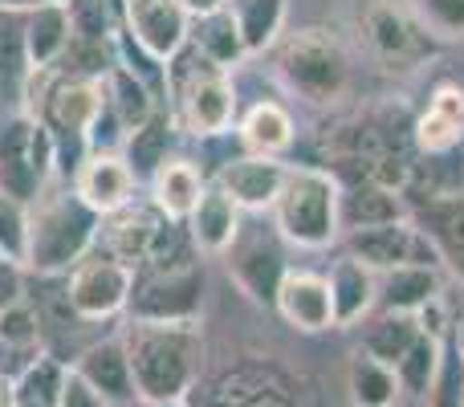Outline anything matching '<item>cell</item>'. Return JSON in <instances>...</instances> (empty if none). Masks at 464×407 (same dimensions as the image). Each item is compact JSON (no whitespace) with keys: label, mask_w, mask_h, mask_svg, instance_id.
I'll list each match as a JSON object with an SVG mask.
<instances>
[{"label":"cell","mask_w":464,"mask_h":407,"mask_svg":"<svg viewBox=\"0 0 464 407\" xmlns=\"http://www.w3.org/2000/svg\"><path fill=\"white\" fill-rule=\"evenodd\" d=\"M228 8L240 24V37H245L248 53L277 41V29L285 21V0H228Z\"/></svg>","instance_id":"d6a6232c"},{"label":"cell","mask_w":464,"mask_h":407,"mask_svg":"<svg viewBox=\"0 0 464 407\" xmlns=\"http://www.w3.org/2000/svg\"><path fill=\"white\" fill-rule=\"evenodd\" d=\"M53 168V135L45 122L13 119L0 131V192L33 204Z\"/></svg>","instance_id":"52a82bcc"},{"label":"cell","mask_w":464,"mask_h":407,"mask_svg":"<svg viewBox=\"0 0 464 407\" xmlns=\"http://www.w3.org/2000/svg\"><path fill=\"white\" fill-rule=\"evenodd\" d=\"M232 253H228V269L237 277V286L245 289L253 302H265L273 305L277 302V286L285 277V261H281V248L265 237H253V240H232Z\"/></svg>","instance_id":"4fadbf2b"},{"label":"cell","mask_w":464,"mask_h":407,"mask_svg":"<svg viewBox=\"0 0 464 407\" xmlns=\"http://www.w3.org/2000/svg\"><path fill=\"white\" fill-rule=\"evenodd\" d=\"M351 400L354 407H392L400 400L395 367H387V363L371 359L367 351H359L351 363Z\"/></svg>","instance_id":"f546056e"},{"label":"cell","mask_w":464,"mask_h":407,"mask_svg":"<svg viewBox=\"0 0 464 407\" xmlns=\"http://www.w3.org/2000/svg\"><path fill=\"white\" fill-rule=\"evenodd\" d=\"M70 8V29L82 41H106L111 29V5L106 0H65Z\"/></svg>","instance_id":"ab89813d"},{"label":"cell","mask_w":464,"mask_h":407,"mask_svg":"<svg viewBox=\"0 0 464 407\" xmlns=\"http://www.w3.org/2000/svg\"><path fill=\"white\" fill-rule=\"evenodd\" d=\"M188 8L184 0H127L130 37L151 57H176L188 41Z\"/></svg>","instance_id":"8fae6325"},{"label":"cell","mask_w":464,"mask_h":407,"mask_svg":"<svg viewBox=\"0 0 464 407\" xmlns=\"http://www.w3.org/2000/svg\"><path fill=\"white\" fill-rule=\"evenodd\" d=\"M273 220L289 245L326 248L343 224V192H338L334 176L318 168L289 171L277 200H273Z\"/></svg>","instance_id":"3957f363"},{"label":"cell","mask_w":464,"mask_h":407,"mask_svg":"<svg viewBox=\"0 0 464 407\" xmlns=\"http://www.w3.org/2000/svg\"><path fill=\"white\" fill-rule=\"evenodd\" d=\"M176 102L179 119L192 135H220L228 131L237 98H232V82L225 78V65L204 57L200 49L176 65Z\"/></svg>","instance_id":"5b68a950"},{"label":"cell","mask_w":464,"mask_h":407,"mask_svg":"<svg viewBox=\"0 0 464 407\" xmlns=\"http://www.w3.org/2000/svg\"><path fill=\"white\" fill-rule=\"evenodd\" d=\"M0 407H13V379L0 371Z\"/></svg>","instance_id":"f6af8a7d"},{"label":"cell","mask_w":464,"mask_h":407,"mask_svg":"<svg viewBox=\"0 0 464 407\" xmlns=\"http://www.w3.org/2000/svg\"><path fill=\"white\" fill-rule=\"evenodd\" d=\"M196 49H200L204 57H212L217 65L240 62V57L248 53L245 37H240V24L228 5L212 8V13H200V21H196Z\"/></svg>","instance_id":"83f0119b"},{"label":"cell","mask_w":464,"mask_h":407,"mask_svg":"<svg viewBox=\"0 0 464 407\" xmlns=\"http://www.w3.org/2000/svg\"><path fill=\"white\" fill-rule=\"evenodd\" d=\"M416 143L424 155H449L464 143V90L436 86L416 119Z\"/></svg>","instance_id":"9a60e30c"},{"label":"cell","mask_w":464,"mask_h":407,"mask_svg":"<svg viewBox=\"0 0 464 407\" xmlns=\"http://www.w3.org/2000/svg\"><path fill=\"white\" fill-rule=\"evenodd\" d=\"M98 228V212L78 192L41 196L29 216V245L24 265L37 273H70L86 257Z\"/></svg>","instance_id":"7a4b0ae2"},{"label":"cell","mask_w":464,"mask_h":407,"mask_svg":"<svg viewBox=\"0 0 464 407\" xmlns=\"http://www.w3.org/2000/svg\"><path fill=\"white\" fill-rule=\"evenodd\" d=\"M343 220L346 228H371V224L403 220V204L395 196V188H383L375 179H362L343 196Z\"/></svg>","instance_id":"4316f807"},{"label":"cell","mask_w":464,"mask_h":407,"mask_svg":"<svg viewBox=\"0 0 464 407\" xmlns=\"http://www.w3.org/2000/svg\"><path fill=\"white\" fill-rule=\"evenodd\" d=\"M420 232L424 240H432L436 253H444L457 269H464V200L452 196V200H428L416 212Z\"/></svg>","instance_id":"cb8c5ba5"},{"label":"cell","mask_w":464,"mask_h":407,"mask_svg":"<svg viewBox=\"0 0 464 407\" xmlns=\"http://www.w3.org/2000/svg\"><path fill=\"white\" fill-rule=\"evenodd\" d=\"M106 106L114 111V119H119L122 131L143 127V122L151 119V94H147V82L139 78L135 70H127V65H114L111 70V102Z\"/></svg>","instance_id":"836d02e7"},{"label":"cell","mask_w":464,"mask_h":407,"mask_svg":"<svg viewBox=\"0 0 464 407\" xmlns=\"http://www.w3.org/2000/svg\"><path fill=\"white\" fill-rule=\"evenodd\" d=\"M416 8L440 33H464V0H416Z\"/></svg>","instance_id":"60d3db41"},{"label":"cell","mask_w":464,"mask_h":407,"mask_svg":"<svg viewBox=\"0 0 464 407\" xmlns=\"http://www.w3.org/2000/svg\"><path fill=\"white\" fill-rule=\"evenodd\" d=\"M277 314L302 334H322L334 330V297H330V281L310 269H285L277 286Z\"/></svg>","instance_id":"30bf717a"},{"label":"cell","mask_w":464,"mask_h":407,"mask_svg":"<svg viewBox=\"0 0 464 407\" xmlns=\"http://www.w3.org/2000/svg\"><path fill=\"white\" fill-rule=\"evenodd\" d=\"M204 305V273L192 261L147 265L130 286V314L139 322H196Z\"/></svg>","instance_id":"8992f818"},{"label":"cell","mask_w":464,"mask_h":407,"mask_svg":"<svg viewBox=\"0 0 464 407\" xmlns=\"http://www.w3.org/2000/svg\"><path fill=\"white\" fill-rule=\"evenodd\" d=\"M168 163V119L151 114L143 127L130 131L127 139V168L139 176H155V171Z\"/></svg>","instance_id":"e575fe53"},{"label":"cell","mask_w":464,"mask_h":407,"mask_svg":"<svg viewBox=\"0 0 464 407\" xmlns=\"http://www.w3.org/2000/svg\"><path fill=\"white\" fill-rule=\"evenodd\" d=\"M62 5H65V0H62Z\"/></svg>","instance_id":"c3c4849f"},{"label":"cell","mask_w":464,"mask_h":407,"mask_svg":"<svg viewBox=\"0 0 464 407\" xmlns=\"http://www.w3.org/2000/svg\"><path fill=\"white\" fill-rule=\"evenodd\" d=\"M330 297H334V322L338 326H354L359 318H367L371 305L379 302V277L375 269L359 261V257H338L334 269L326 273Z\"/></svg>","instance_id":"d6986e66"},{"label":"cell","mask_w":464,"mask_h":407,"mask_svg":"<svg viewBox=\"0 0 464 407\" xmlns=\"http://www.w3.org/2000/svg\"><path fill=\"white\" fill-rule=\"evenodd\" d=\"M24 245H29V216H24V204L0 192V257L21 265Z\"/></svg>","instance_id":"74e56055"},{"label":"cell","mask_w":464,"mask_h":407,"mask_svg":"<svg viewBox=\"0 0 464 407\" xmlns=\"http://www.w3.org/2000/svg\"><path fill=\"white\" fill-rule=\"evenodd\" d=\"M428 407H464V354L457 351L452 334L440 338V363H436L432 387H428Z\"/></svg>","instance_id":"d590c367"},{"label":"cell","mask_w":464,"mask_h":407,"mask_svg":"<svg viewBox=\"0 0 464 407\" xmlns=\"http://www.w3.org/2000/svg\"><path fill=\"white\" fill-rule=\"evenodd\" d=\"M420 334H424V326H420L416 314L383 310V318H375L367 330H362V351H367L371 359L395 367V363L411 351V343H416Z\"/></svg>","instance_id":"d4e9b609"},{"label":"cell","mask_w":464,"mask_h":407,"mask_svg":"<svg viewBox=\"0 0 464 407\" xmlns=\"http://www.w3.org/2000/svg\"><path fill=\"white\" fill-rule=\"evenodd\" d=\"M57 407H114L106 395H98L94 387L86 383V379L78 375V371H65V383H62V400H57Z\"/></svg>","instance_id":"b9f144b4"},{"label":"cell","mask_w":464,"mask_h":407,"mask_svg":"<svg viewBox=\"0 0 464 407\" xmlns=\"http://www.w3.org/2000/svg\"><path fill=\"white\" fill-rule=\"evenodd\" d=\"M37 338H41V318L33 314V305L24 297L0 310V343L5 346L29 351V346H37Z\"/></svg>","instance_id":"f35d334b"},{"label":"cell","mask_w":464,"mask_h":407,"mask_svg":"<svg viewBox=\"0 0 464 407\" xmlns=\"http://www.w3.org/2000/svg\"><path fill=\"white\" fill-rule=\"evenodd\" d=\"M102 86L94 78H73V82H62V86L49 94L45 102V119L53 131H70L73 139L86 143L90 131H94L98 114H102Z\"/></svg>","instance_id":"ac0fdd59"},{"label":"cell","mask_w":464,"mask_h":407,"mask_svg":"<svg viewBox=\"0 0 464 407\" xmlns=\"http://www.w3.org/2000/svg\"><path fill=\"white\" fill-rule=\"evenodd\" d=\"M367 37L383 57H408L411 49L420 45L416 24H411L408 13L395 8V5H375L371 8L367 13Z\"/></svg>","instance_id":"1f68e13d"},{"label":"cell","mask_w":464,"mask_h":407,"mask_svg":"<svg viewBox=\"0 0 464 407\" xmlns=\"http://www.w3.org/2000/svg\"><path fill=\"white\" fill-rule=\"evenodd\" d=\"M13 302H21V273H16L13 261L0 257V310L13 305Z\"/></svg>","instance_id":"7bdbcfd3"},{"label":"cell","mask_w":464,"mask_h":407,"mask_svg":"<svg viewBox=\"0 0 464 407\" xmlns=\"http://www.w3.org/2000/svg\"><path fill=\"white\" fill-rule=\"evenodd\" d=\"M163 224H168L163 212L155 216V212H139V208L135 212H122L111 228V253L127 265L147 261L151 248H155V240H160V232H163Z\"/></svg>","instance_id":"f1b7e54d"},{"label":"cell","mask_w":464,"mask_h":407,"mask_svg":"<svg viewBox=\"0 0 464 407\" xmlns=\"http://www.w3.org/2000/svg\"><path fill=\"white\" fill-rule=\"evenodd\" d=\"M436 363H440V338L432 334H420L411 343V351L395 363V379H400V392L408 395H428L436 375Z\"/></svg>","instance_id":"8d00e7d4"},{"label":"cell","mask_w":464,"mask_h":407,"mask_svg":"<svg viewBox=\"0 0 464 407\" xmlns=\"http://www.w3.org/2000/svg\"><path fill=\"white\" fill-rule=\"evenodd\" d=\"M449 334H452V343H457V351L464 354V318H460V322H457V326H452V330H449Z\"/></svg>","instance_id":"bcb514c9"},{"label":"cell","mask_w":464,"mask_h":407,"mask_svg":"<svg viewBox=\"0 0 464 407\" xmlns=\"http://www.w3.org/2000/svg\"><path fill=\"white\" fill-rule=\"evenodd\" d=\"M73 192L82 196L98 216H114L130 204V192H135V171L127 168V160L111 151H98L82 163L78 171V188Z\"/></svg>","instance_id":"5bb4252c"},{"label":"cell","mask_w":464,"mask_h":407,"mask_svg":"<svg viewBox=\"0 0 464 407\" xmlns=\"http://www.w3.org/2000/svg\"><path fill=\"white\" fill-rule=\"evenodd\" d=\"M24 5H37V0H0V8H24Z\"/></svg>","instance_id":"7dc6e473"},{"label":"cell","mask_w":464,"mask_h":407,"mask_svg":"<svg viewBox=\"0 0 464 407\" xmlns=\"http://www.w3.org/2000/svg\"><path fill=\"white\" fill-rule=\"evenodd\" d=\"M225 0H184L188 13H212V8H220Z\"/></svg>","instance_id":"ee69618b"},{"label":"cell","mask_w":464,"mask_h":407,"mask_svg":"<svg viewBox=\"0 0 464 407\" xmlns=\"http://www.w3.org/2000/svg\"><path fill=\"white\" fill-rule=\"evenodd\" d=\"M277 73L294 94L305 102H334L346 86V53L334 37L318 29H302L281 41L277 49Z\"/></svg>","instance_id":"277c9868"},{"label":"cell","mask_w":464,"mask_h":407,"mask_svg":"<svg viewBox=\"0 0 464 407\" xmlns=\"http://www.w3.org/2000/svg\"><path fill=\"white\" fill-rule=\"evenodd\" d=\"M240 139L253 155H281L294 143V119L277 102H256L240 122Z\"/></svg>","instance_id":"484cf974"},{"label":"cell","mask_w":464,"mask_h":407,"mask_svg":"<svg viewBox=\"0 0 464 407\" xmlns=\"http://www.w3.org/2000/svg\"><path fill=\"white\" fill-rule=\"evenodd\" d=\"M29 49H24V16L21 8H0V90L16 94L29 78Z\"/></svg>","instance_id":"4dcf8cb0"},{"label":"cell","mask_w":464,"mask_h":407,"mask_svg":"<svg viewBox=\"0 0 464 407\" xmlns=\"http://www.w3.org/2000/svg\"><path fill=\"white\" fill-rule=\"evenodd\" d=\"M151 188H155V208H160L168 220H188L192 208L200 204V196H204L200 171H196V163H188V160L163 163V168L151 176Z\"/></svg>","instance_id":"603a6c76"},{"label":"cell","mask_w":464,"mask_h":407,"mask_svg":"<svg viewBox=\"0 0 464 407\" xmlns=\"http://www.w3.org/2000/svg\"><path fill=\"white\" fill-rule=\"evenodd\" d=\"M73 371L111 403L135 400V375H130V359H127L122 338H106V343L86 346V351L73 359Z\"/></svg>","instance_id":"e0dca14e"},{"label":"cell","mask_w":464,"mask_h":407,"mask_svg":"<svg viewBox=\"0 0 464 407\" xmlns=\"http://www.w3.org/2000/svg\"><path fill=\"white\" fill-rule=\"evenodd\" d=\"M73 29H70V8L62 0H41L24 16V49H29V65L45 70L65 53Z\"/></svg>","instance_id":"ffe728a7"},{"label":"cell","mask_w":464,"mask_h":407,"mask_svg":"<svg viewBox=\"0 0 464 407\" xmlns=\"http://www.w3.org/2000/svg\"><path fill=\"white\" fill-rule=\"evenodd\" d=\"M436 294H440V281L432 265H400V269H387L379 281V305L395 314H420L436 302Z\"/></svg>","instance_id":"7402d4cb"},{"label":"cell","mask_w":464,"mask_h":407,"mask_svg":"<svg viewBox=\"0 0 464 407\" xmlns=\"http://www.w3.org/2000/svg\"><path fill=\"white\" fill-rule=\"evenodd\" d=\"M192 240L204 248V253H228V245L240 232V208L232 204V196L225 188H204L200 204L192 208Z\"/></svg>","instance_id":"44dd1931"},{"label":"cell","mask_w":464,"mask_h":407,"mask_svg":"<svg viewBox=\"0 0 464 407\" xmlns=\"http://www.w3.org/2000/svg\"><path fill=\"white\" fill-rule=\"evenodd\" d=\"M127 359L135 375V400L147 407H176L200 375V326L196 322H130Z\"/></svg>","instance_id":"6da1fadb"},{"label":"cell","mask_w":464,"mask_h":407,"mask_svg":"<svg viewBox=\"0 0 464 407\" xmlns=\"http://www.w3.org/2000/svg\"><path fill=\"white\" fill-rule=\"evenodd\" d=\"M420 248H424V232L411 228L408 220L351 228V257H359V261L375 273L400 269V265H424L420 261Z\"/></svg>","instance_id":"7c38bea8"},{"label":"cell","mask_w":464,"mask_h":407,"mask_svg":"<svg viewBox=\"0 0 464 407\" xmlns=\"http://www.w3.org/2000/svg\"><path fill=\"white\" fill-rule=\"evenodd\" d=\"M204 407H297V387L277 363L248 359L212 379Z\"/></svg>","instance_id":"9c48e42d"},{"label":"cell","mask_w":464,"mask_h":407,"mask_svg":"<svg viewBox=\"0 0 464 407\" xmlns=\"http://www.w3.org/2000/svg\"><path fill=\"white\" fill-rule=\"evenodd\" d=\"M289 168H281L273 155H245V160H232L220 171V188L232 196L237 208H273L281 184H285Z\"/></svg>","instance_id":"2e32d148"},{"label":"cell","mask_w":464,"mask_h":407,"mask_svg":"<svg viewBox=\"0 0 464 407\" xmlns=\"http://www.w3.org/2000/svg\"><path fill=\"white\" fill-rule=\"evenodd\" d=\"M130 286H135V269L127 261H119L114 253H94L73 265L70 281H65V297H70L73 318L98 322L127 310Z\"/></svg>","instance_id":"ba28073f"}]
</instances>
